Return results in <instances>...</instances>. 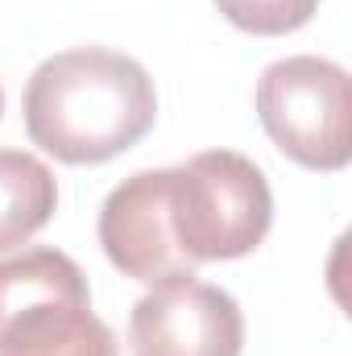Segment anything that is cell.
Segmentation results:
<instances>
[{"label": "cell", "instance_id": "6da1fadb", "mask_svg": "<svg viewBox=\"0 0 352 356\" xmlns=\"http://www.w3.org/2000/svg\"><path fill=\"white\" fill-rule=\"evenodd\" d=\"M158 116L150 71L116 50L83 46L46 58L25 83L29 141L67 166H95L137 145Z\"/></svg>", "mask_w": 352, "mask_h": 356}, {"label": "cell", "instance_id": "7a4b0ae2", "mask_svg": "<svg viewBox=\"0 0 352 356\" xmlns=\"http://www.w3.org/2000/svg\"><path fill=\"white\" fill-rule=\"evenodd\" d=\"M269 220L273 195L253 158L207 149L186 166H170V224L195 266L253 253L269 232Z\"/></svg>", "mask_w": 352, "mask_h": 356}, {"label": "cell", "instance_id": "3957f363", "mask_svg": "<svg viewBox=\"0 0 352 356\" xmlns=\"http://www.w3.org/2000/svg\"><path fill=\"white\" fill-rule=\"evenodd\" d=\"M257 116L269 141L307 170H344L352 158V88L332 58L294 54L257 79Z\"/></svg>", "mask_w": 352, "mask_h": 356}, {"label": "cell", "instance_id": "277c9868", "mask_svg": "<svg viewBox=\"0 0 352 356\" xmlns=\"http://www.w3.org/2000/svg\"><path fill=\"white\" fill-rule=\"evenodd\" d=\"M99 245L108 261L141 286H170L195 277L170 224V170H137L99 207Z\"/></svg>", "mask_w": 352, "mask_h": 356}, {"label": "cell", "instance_id": "5b68a950", "mask_svg": "<svg viewBox=\"0 0 352 356\" xmlns=\"http://www.w3.org/2000/svg\"><path fill=\"white\" fill-rule=\"evenodd\" d=\"M129 344L133 356H241L245 315L228 290L186 277L137 298Z\"/></svg>", "mask_w": 352, "mask_h": 356}, {"label": "cell", "instance_id": "8992f818", "mask_svg": "<svg viewBox=\"0 0 352 356\" xmlns=\"http://www.w3.org/2000/svg\"><path fill=\"white\" fill-rule=\"evenodd\" d=\"M54 298H91L83 269L67 253L25 249L17 257H0V327Z\"/></svg>", "mask_w": 352, "mask_h": 356}, {"label": "cell", "instance_id": "52a82bcc", "mask_svg": "<svg viewBox=\"0 0 352 356\" xmlns=\"http://www.w3.org/2000/svg\"><path fill=\"white\" fill-rule=\"evenodd\" d=\"M58 207V182L50 166L21 149H0V249L25 245L50 224Z\"/></svg>", "mask_w": 352, "mask_h": 356}, {"label": "cell", "instance_id": "ba28073f", "mask_svg": "<svg viewBox=\"0 0 352 356\" xmlns=\"http://www.w3.org/2000/svg\"><path fill=\"white\" fill-rule=\"evenodd\" d=\"M0 356H116V336L91 307H71L17 327L0 340Z\"/></svg>", "mask_w": 352, "mask_h": 356}, {"label": "cell", "instance_id": "9c48e42d", "mask_svg": "<svg viewBox=\"0 0 352 356\" xmlns=\"http://www.w3.org/2000/svg\"><path fill=\"white\" fill-rule=\"evenodd\" d=\"M220 13L245 29V33H262V38H278V33H294L298 25H307L319 8V0H216Z\"/></svg>", "mask_w": 352, "mask_h": 356}, {"label": "cell", "instance_id": "30bf717a", "mask_svg": "<svg viewBox=\"0 0 352 356\" xmlns=\"http://www.w3.org/2000/svg\"><path fill=\"white\" fill-rule=\"evenodd\" d=\"M0 112H4V91H0Z\"/></svg>", "mask_w": 352, "mask_h": 356}]
</instances>
